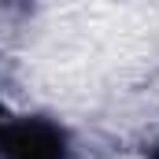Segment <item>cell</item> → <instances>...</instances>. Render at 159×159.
I'll list each match as a JSON object with an SVG mask.
<instances>
[{
    "label": "cell",
    "instance_id": "1",
    "mask_svg": "<svg viewBox=\"0 0 159 159\" xmlns=\"http://www.w3.org/2000/svg\"><path fill=\"white\" fill-rule=\"evenodd\" d=\"M0 159H67V137L48 122H0Z\"/></svg>",
    "mask_w": 159,
    "mask_h": 159
},
{
    "label": "cell",
    "instance_id": "2",
    "mask_svg": "<svg viewBox=\"0 0 159 159\" xmlns=\"http://www.w3.org/2000/svg\"><path fill=\"white\" fill-rule=\"evenodd\" d=\"M152 159H159V148H156V152H152Z\"/></svg>",
    "mask_w": 159,
    "mask_h": 159
}]
</instances>
